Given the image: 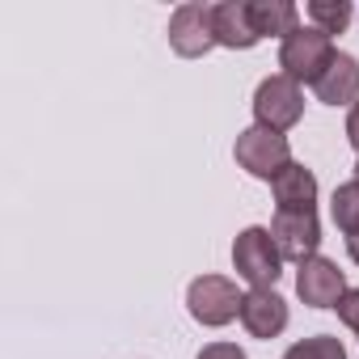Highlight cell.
<instances>
[{"label":"cell","mask_w":359,"mask_h":359,"mask_svg":"<svg viewBox=\"0 0 359 359\" xmlns=\"http://www.w3.org/2000/svg\"><path fill=\"white\" fill-rule=\"evenodd\" d=\"M271 237L283 254V262H309L317 258V245H321V224H317V208L313 212H275V224H271Z\"/></svg>","instance_id":"52a82bcc"},{"label":"cell","mask_w":359,"mask_h":359,"mask_svg":"<svg viewBox=\"0 0 359 359\" xmlns=\"http://www.w3.org/2000/svg\"><path fill=\"white\" fill-rule=\"evenodd\" d=\"M313 93L325 106H355L359 102V60L346 55V51H334L325 72L313 81Z\"/></svg>","instance_id":"30bf717a"},{"label":"cell","mask_w":359,"mask_h":359,"mask_svg":"<svg viewBox=\"0 0 359 359\" xmlns=\"http://www.w3.org/2000/svg\"><path fill=\"white\" fill-rule=\"evenodd\" d=\"M212 13H216V47L250 51L262 43L250 18V0H224V5H212Z\"/></svg>","instance_id":"8fae6325"},{"label":"cell","mask_w":359,"mask_h":359,"mask_svg":"<svg viewBox=\"0 0 359 359\" xmlns=\"http://www.w3.org/2000/svg\"><path fill=\"white\" fill-rule=\"evenodd\" d=\"M355 182H359V161H355Z\"/></svg>","instance_id":"44dd1931"},{"label":"cell","mask_w":359,"mask_h":359,"mask_svg":"<svg viewBox=\"0 0 359 359\" xmlns=\"http://www.w3.org/2000/svg\"><path fill=\"white\" fill-rule=\"evenodd\" d=\"M309 22L321 30V34H342L346 26H351V18H355V9H351V0H309Z\"/></svg>","instance_id":"5bb4252c"},{"label":"cell","mask_w":359,"mask_h":359,"mask_svg":"<svg viewBox=\"0 0 359 359\" xmlns=\"http://www.w3.org/2000/svg\"><path fill=\"white\" fill-rule=\"evenodd\" d=\"M283 359H346V346H342V338H334V334H317V338L292 342V346L283 351Z\"/></svg>","instance_id":"2e32d148"},{"label":"cell","mask_w":359,"mask_h":359,"mask_svg":"<svg viewBox=\"0 0 359 359\" xmlns=\"http://www.w3.org/2000/svg\"><path fill=\"white\" fill-rule=\"evenodd\" d=\"M250 18H254L258 39H266V34L287 39L292 30H300V9L292 0H250Z\"/></svg>","instance_id":"4fadbf2b"},{"label":"cell","mask_w":359,"mask_h":359,"mask_svg":"<svg viewBox=\"0 0 359 359\" xmlns=\"http://www.w3.org/2000/svg\"><path fill=\"white\" fill-rule=\"evenodd\" d=\"M346 254H351V262L359 266V233H355V237H346Z\"/></svg>","instance_id":"ffe728a7"},{"label":"cell","mask_w":359,"mask_h":359,"mask_svg":"<svg viewBox=\"0 0 359 359\" xmlns=\"http://www.w3.org/2000/svg\"><path fill=\"white\" fill-rule=\"evenodd\" d=\"M241 325L254 338H279L287 330V300L275 287H254L241 300Z\"/></svg>","instance_id":"9c48e42d"},{"label":"cell","mask_w":359,"mask_h":359,"mask_svg":"<svg viewBox=\"0 0 359 359\" xmlns=\"http://www.w3.org/2000/svg\"><path fill=\"white\" fill-rule=\"evenodd\" d=\"M338 317H342V325H351L355 338H359V287H346V296L338 300Z\"/></svg>","instance_id":"e0dca14e"},{"label":"cell","mask_w":359,"mask_h":359,"mask_svg":"<svg viewBox=\"0 0 359 359\" xmlns=\"http://www.w3.org/2000/svg\"><path fill=\"white\" fill-rule=\"evenodd\" d=\"M346 140H351V148L359 152V102H355L351 114H346Z\"/></svg>","instance_id":"d6986e66"},{"label":"cell","mask_w":359,"mask_h":359,"mask_svg":"<svg viewBox=\"0 0 359 359\" xmlns=\"http://www.w3.org/2000/svg\"><path fill=\"white\" fill-rule=\"evenodd\" d=\"M330 216H334V224H338L346 237L359 233V182H355V177L334 191V199H330Z\"/></svg>","instance_id":"9a60e30c"},{"label":"cell","mask_w":359,"mask_h":359,"mask_svg":"<svg viewBox=\"0 0 359 359\" xmlns=\"http://www.w3.org/2000/svg\"><path fill=\"white\" fill-rule=\"evenodd\" d=\"M233 266L250 287H275V279L283 275V254L271 237V229H241L233 241Z\"/></svg>","instance_id":"6da1fadb"},{"label":"cell","mask_w":359,"mask_h":359,"mask_svg":"<svg viewBox=\"0 0 359 359\" xmlns=\"http://www.w3.org/2000/svg\"><path fill=\"white\" fill-rule=\"evenodd\" d=\"M300 114H304V93H300V85L292 76L275 72V76H266L258 85V93H254V118H258V127H271V131L283 135L287 127L300 123Z\"/></svg>","instance_id":"5b68a950"},{"label":"cell","mask_w":359,"mask_h":359,"mask_svg":"<svg viewBox=\"0 0 359 359\" xmlns=\"http://www.w3.org/2000/svg\"><path fill=\"white\" fill-rule=\"evenodd\" d=\"M169 47L182 60H199L216 47V13L212 5H177L169 18Z\"/></svg>","instance_id":"8992f818"},{"label":"cell","mask_w":359,"mask_h":359,"mask_svg":"<svg viewBox=\"0 0 359 359\" xmlns=\"http://www.w3.org/2000/svg\"><path fill=\"white\" fill-rule=\"evenodd\" d=\"M233 156H237V165H241L245 173L262 177V182H275V177L292 165V144H287V135H279V131L254 123V127H245V131L237 135Z\"/></svg>","instance_id":"7a4b0ae2"},{"label":"cell","mask_w":359,"mask_h":359,"mask_svg":"<svg viewBox=\"0 0 359 359\" xmlns=\"http://www.w3.org/2000/svg\"><path fill=\"white\" fill-rule=\"evenodd\" d=\"M271 191H275L279 212H313V203H317V177H313V169H304V165L292 161L271 182Z\"/></svg>","instance_id":"7c38bea8"},{"label":"cell","mask_w":359,"mask_h":359,"mask_svg":"<svg viewBox=\"0 0 359 359\" xmlns=\"http://www.w3.org/2000/svg\"><path fill=\"white\" fill-rule=\"evenodd\" d=\"M195 359H245V351H241L237 342H212V346H203Z\"/></svg>","instance_id":"ac0fdd59"},{"label":"cell","mask_w":359,"mask_h":359,"mask_svg":"<svg viewBox=\"0 0 359 359\" xmlns=\"http://www.w3.org/2000/svg\"><path fill=\"white\" fill-rule=\"evenodd\" d=\"M296 292H300V300L313 304V309H338V300L346 296V279H342L338 262H330V258L317 254V258L300 262V271H296Z\"/></svg>","instance_id":"ba28073f"},{"label":"cell","mask_w":359,"mask_h":359,"mask_svg":"<svg viewBox=\"0 0 359 359\" xmlns=\"http://www.w3.org/2000/svg\"><path fill=\"white\" fill-rule=\"evenodd\" d=\"M330 60H334V39L321 34L317 26L292 30V34L283 39V47H279V68H283V76H292L296 85H300V81L313 85V81L325 72Z\"/></svg>","instance_id":"3957f363"},{"label":"cell","mask_w":359,"mask_h":359,"mask_svg":"<svg viewBox=\"0 0 359 359\" xmlns=\"http://www.w3.org/2000/svg\"><path fill=\"white\" fill-rule=\"evenodd\" d=\"M241 292H237V283L233 279H224V275H203V279H195L191 287H187V309H191V317L199 321V325H208V330H220V325H229L233 317H241Z\"/></svg>","instance_id":"277c9868"}]
</instances>
